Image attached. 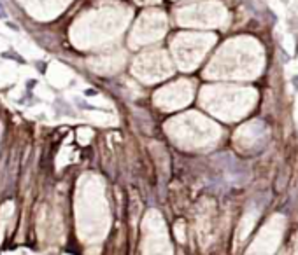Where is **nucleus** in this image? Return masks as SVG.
<instances>
[{
  "instance_id": "f257e3e1",
  "label": "nucleus",
  "mask_w": 298,
  "mask_h": 255,
  "mask_svg": "<svg viewBox=\"0 0 298 255\" xmlns=\"http://www.w3.org/2000/svg\"><path fill=\"white\" fill-rule=\"evenodd\" d=\"M5 16V10H4V7H2V3H0V17H4Z\"/></svg>"
}]
</instances>
